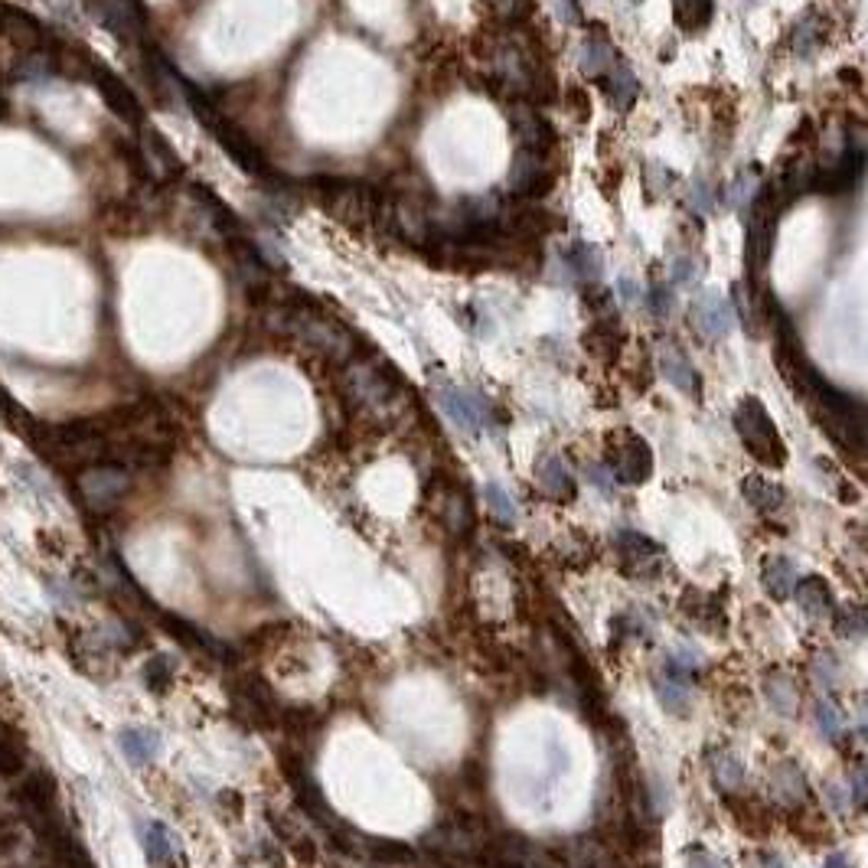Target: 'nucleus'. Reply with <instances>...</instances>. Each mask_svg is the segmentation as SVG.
I'll return each instance as SVG.
<instances>
[{
	"label": "nucleus",
	"mask_w": 868,
	"mask_h": 868,
	"mask_svg": "<svg viewBox=\"0 0 868 868\" xmlns=\"http://www.w3.org/2000/svg\"><path fill=\"white\" fill-rule=\"evenodd\" d=\"M121 751L128 754L131 764H147L160 751V738L151 728H124L121 731Z\"/></svg>",
	"instance_id": "2f4dec72"
},
{
	"label": "nucleus",
	"mask_w": 868,
	"mask_h": 868,
	"mask_svg": "<svg viewBox=\"0 0 868 868\" xmlns=\"http://www.w3.org/2000/svg\"><path fill=\"white\" fill-rule=\"evenodd\" d=\"M673 17L682 33H702L715 17V0H673Z\"/></svg>",
	"instance_id": "c756f323"
},
{
	"label": "nucleus",
	"mask_w": 868,
	"mask_h": 868,
	"mask_svg": "<svg viewBox=\"0 0 868 868\" xmlns=\"http://www.w3.org/2000/svg\"><path fill=\"white\" fill-rule=\"evenodd\" d=\"M0 36H4L14 49H20V56L23 53H43L46 43H49L43 23L36 20L30 10L14 7V4H0Z\"/></svg>",
	"instance_id": "2eb2a0df"
},
{
	"label": "nucleus",
	"mask_w": 868,
	"mask_h": 868,
	"mask_svg": "<svg viewBox=\"0 0 868 868\" xmlns=\"http://www.w3.org/2000/svg\"><path fill=\"white\" fill-rule=\"evenodd\" d=\"M813 418L820 421L823 431L833 438L842 451H852V454H862L865 451V405L859 399H852L846 392H836L829 382H823L810 399Z\"/></svg>",
	"instance_id": "f03ea898"
},
{
	"label": "nucleus",
	"mask_w": 868,
	"mask_h": 868,
	"mask_svg": "<svg viewBox=\"0 0 868 868\" xmlns=\"http://www.w3.org/2000/svg\"><path fill=\"white\" fill-rule=\"evenodd\" d=\"M565 265L572 268V275H575L581 284L598 281V278H601V268H604L601 252H598V248H594L591 242H575L572 248H568V252H565Z\"/></svg>",
	"instance_id": "7c9ffc66"
},
{
	"label": "nucleus",
	"mask_w": 868,
	"mask_h": 868,
	"mask_svg": "<svg viewBox=\"0 0 868 868\" xmlns=\"http://www.w3.org/2000/svg\"><path fill=\"white\" fill-rule=\"evenodd\" d=\"M699 278H702V265H686V258H682V262L676 265V271H673V281L682 284V288H689V284H696Z\"/></svg>",
	"instance_id": "8fccbe9b"
},
{
	"label": "nucleus",
	"mask_w": 868,
	"mask_h": 868,
	"mask_svg": "<svg viewBox=\"0 0 868 868\" xmlns=\"http://www.w3.org/2000/svg\"><path fill=\"white\" fill-rule=\"evenodd\" d=\"M144 852L154 865H167V862L177 859V839H173V833L164 823H147L144 826Z\"/></svg>",
	"instance_id": "473e14b6"
},
{
	"label": "nucleus",
	"mask_w": 868,
	"mask_h": 868,
	"mask_svg": "<svg viewBox=\"0 0 868 868\" xmlns=\"http://www.w3.org/2000/svg\"><path fill=\"white\" fill-rule=\"evenodd\" d=\"M617 62V53H614V43L607 40V36L601 30H594L585 46H581V72L585 76H594L598 79L601 72H607Z\"/></svg>",
	"instance_id": "cd10ccee"
},
{
	"label": "nucleus",
	"mask_w": 868,
	"mask_h": 868,
	"mask_svg": "<svg viewBox=\"0 0 868 868\" xmlns=\"http://www.w3.org/2000/svg\"><path fill=\"white\" fill-rule=\"evenodd\" d=\"M513 134L519 141V151H529L539 157H552V151L558 147V134L552 128V121H545L536 108L513 111Z\"/></svg>",
	"instance_id": "f3484780"
},
{
	"label": "nucleus",
	"mask_w": 868,
	"mask_h": 868,
	"mask_svg": "<svg viewBox=\"0 0 868 868\" xmlns=\"http://www.w3.org/2000/svg\"><path fill=\"white\" fill-rule=\"evenodd\" d=\"M232 699H235V712L245 715L248 725L268 728V725L278 722L275 692H271V686L262 676H245L239 686L232 689Z\"/></svg>",
	"instance_id": "ddd939ff"
},
{
	"label": "nucleus",
	"mask_w": 868,
	"mask_h": 868,
	"mask_svg": "<svg viewBox=\"0 0 868 868\" xmlns=\"http://www.w3.org/2000/svg\"><path fill=\"white\" fill-rule=\"evenodd\" d=\"M630 4H643V0H630Z\"/></svg>",
	"instance_id": "6e6d98bb"
},
{
	"label": "nucleus",
	"mask_w": 868,
	"mask_h": 868,
	"mask_svg": "<svg viewBox=\"0 0 868 868\" xmlns=\"http://www.w3.org/2000/svg\"><path fill=\"white\" fill-rule=\"evenodd\" d=\"M555 183V170L549 164V157H539V154H529V151H519L513 157V167H510V193L519 196V200H539L552 190Z\"/></svg>",
	"instance_id": "4468645a"
},
{
	"label": "nucleus",
	"mask_w": 868,
	"mask_h": 868,
	"mask_svg": "<svg viewBox=\"0 0 868 868\" xmlns=\"http://www.w3.org/2000/svg\"><path fill=\"white\" fill-rule=\"evenodd\" d=\"M617 555H620V568L630 578H653L663 568V545H656L653 539L640 536L634 529H620L617 532Z\"/></svg>",
	"instance_id": "f8f14e48"
},
{
	"label": "nucleus",
	"mask_w": 868,
	"mask_h": 868,
	"mask_svg": "<svg viewBox=\"0 0 868 868\" xmlns=\"http://www.w3.org/2000/svg\"><path fill=\"white\" fill-rule=\"evenodd\" d=\"M85 79H92L98 95L105 98V105L115 111V115H118L124 124H134V128H141V124H144V108H141L138 95H134V89H131L128 82H124L121 76H115V72H111L108 66H102L98 59H92L89 76H85Z\"/></svg>",
	"instance_id": "9d476101"
},
{
	"label": "nucleus",
	"mask_w": 868,
	"mask_h": 868,
	"mask_svg": "<svg viewBox=\"0 0 868 868\" xmlns=\"http://www.w3.org/2000/svg\"><path fill=\"white\" fill-rule=\"evenodd\" d=\"M598 79H601V89H604V95H607V102H611L617 111H630V108H634L637 95H640V82H637L634 72L624 66V62H614V66L607 69V72H601Z\"/></svg>",
	"instance_id": "b1692460"
},
{
	"label": "nucleus",
	"mask_w": 868,
	"mask_h": 868,
	"mask_svg": "<svg viewBox=\"0 0 868 868\" xmlns=\"http://www.w3.org/2000/svg\"><path fill=\"white\" fill-rule=\"evenodd\" d=\"M307 193L314 196L317 206L327 216H333L346 229H363L372 222V203H376V190L359 180H340V177H314L307 183Z\"/></svg>",
	"instance_id": "7ed1b4c3"
},
{
	"label": "nucleus",
	"mask_w": 868,
	"mask_h": 868,
	"mask_svg": "<svg viewBox=\"0 0 868 868\" xmlns=\"http://www.w3.org/2000/svg\"><path fill=\"white\" fill-rule=\"evenodd\" d=\"M190 196H193V203H196V209H200V213L209 219V226H213L222 239L226 242H232V239H242V222H239V216L232 213V209L226 206L219 200V196L209 190V186H203V183H190Z\"/></svg>",
	"instance_id": "aec40b11"
},
{
	"label": "nucleus",
	"mask_w": 868,
	"mask_h": 868,
	"mask_svg": "<svg viewBox=\"0 0 868 868\" xmlns=\"http://www.w3.org/2000/svg\"><path fill=\"white\" fill-rule=\"evenodd\" d=\"M816 722L823 725V731L829 738H839L842 735V715H839V709L829 699H823L820 705H816Z\"/></svg>",
	"instance_id": "49530a36"
},
{
	"label": "nucleus",
	"mask_w": 868,
	"mask_h": 868,
	"mask_svg": "<svg viewBox=\"0 0 868 868\" xmlns=\"http://www.w3.org/2000/svg\"><path fill=\"white\" fill-rule=\"evenodd\" d=\"M555 4H558V10H562V17H565L568 23L581 27V7H578V0H555Z\"/></svg>",
	"instance_id": "603ef678"
},
{
	"label": "nucleus",
	"mask_w": 868,
	"mask_h": 868,
	"mask_svg": "<svg viewBox=\"0 0 868 868\" xmlns=\"http://www.w3.org/2000/svg\"><path fill=\"white\" fill-rule=\"evenodd\" d=\"M434 399H438L441 412L448 415L457 428L477 434L490 425V402L483 399L480 392H470L461 386H441L438 392H434Z\"/></svg>",
	"instance_id": "9b49d317"
},
{
	"label": "nucleus",
	"mask_w": 868,
	"mask_h": 868,
	"mask_svg": "<svg viewBox=\"0 0 868 868\" xmlns=\"http://www.w3.org/2000/svg\"><path fill=\"white\" fill-rule=\"evenodd\" d=\"M157 620H160V624H164L180 643H186V647H193V650H200V653H213V656H226V653H229L219 640L203 634V630L193 627L190 620H180L177 614H157Z\"/></svg>",
	"instance_id": "a878e982"
},
{
	"label": "nucleus",
	"mask_w": 868,
	"mask_h": 868,
	"mask_svg": "<svg viewBox=\"0 0 868 868\" xmlns=\"http://www.w3.org/2000/svg\"><path fill=\"white\" fill-rule=\"evenodd\" d=\"M346 392L353 402L372 408V412H389L402 402L405 382H399L392 369L379 363H353L346 369Z\"/></svg>",
	"instance_id": "39448f33"
},
{
	"label": "nucleus",
	"mask_w": 868,
	"mask_h": 868,
	"mask_svg": "<svg viewBox=\"0 0 868 868\" xmlns=\"http://www.w3.org/2000/svg\"><path fill=\"white\" fill-rule=\"evenodd\" d=\"M650 307L653 314H669L673 310V291H669V284H653L650 288Z\"/></svg>",
	"instance_id": "09e8293b"
},
{
	"label": "nucleus",
	"mask_w": 868,
	"mask_h": 868,
	"mask_svg": "<svg viewBox=\"0 0 868 868\" xmlns=\"http://www.w3.org/2000/svg\"><path fill=\"white\" fill-rule=\"evenodd\" d=\"M771 790H774L777 800H784V803L793 806V803H803V797H806V780H803V774H800L793 764H777L774 771H771Z\"/></svg>",
	"instance_id": "72a5a7b5"
},
{
	"label": "nucleus",
	"mask_w": 868,
	"mask_h": 868,
	"mask_svg": "<svg viewBox=\"0 0 868 868\" xmlns=\"http://www.w3.org/2000/svg\"><path fill=\"white\" fill-rule=\"evenodd\" d=\"M483 500H487L490 513L500 519V523L506 526L516 523V503L510 500V493H506L500 483H487V487H483Z\"/></svg>",
	"instance_id": "c03bdc74"
},
{
	"label": "nucleus",
	"mask_w": 868,
	"mask_h": 868,
	"mask_svg": "<svg viewBox=\"0 0 868 868\" xmlns=\"http://www.w3.org/2000/svg\"><path fill=\"white\" fill-rule=\"evenodd\" d=\"M761 585L771 594L774 601H787L793 588H797V568H793L787 558H767L761 565Z\"/></svg>",
	"instance_id": "bb28decb"
},
{
	"label": "nucleus",
	"mask_w": 868,
	"mask_h": 868,
	"mask_svg": "<svg viewBox=\"0 0 868 868\" xmlns=\"http://www.w3.org/2000/svg\"><path fill=\"white\" fill-rule=\"evenodd\" d=\"M764 692H767V699H771V705L780 715H793V709H797V689H793L790 676H784V673L767 676L764 679Z\"/></svg>",
	"instance_id": "58836bf2"
},
{
	"label": "nucleus",
	"mask_w": 868,
	"mask_h": 868,
	"mask_svg": "<svg viewBox=\"0 0 868 868\" xmlns=\"http://www.w3.org/2000/svg\"><path fill=\"white\" fill-rule=\"evenodd\" d=\"M862 167H865V151L862 144L846 147L833 164L826 167H816L813 170V190H823V193H842L862 177Z\"/></svg>",
	"instance_id": "a211bd4d"
},
{
	"label": "nucleus",
	"mask_w": 868,
	"mask_h": 868,
	"mask_svg": "<svg viewBox=\"0 0 868 868\" xmlns=\"http://www.w3.org/2000/svg\"><path fill=\"white\" fill-rule=\"evenodd\" d=\"M173 673H177V663H173V656H151V660L144 663V682L151 686L154 692H167L170 682H173Z\"/></svg>",
	"instance_id": "79ce46f5"
},
{
	"label": "nucleus",
	"mask_w": 868,
	"mask_h": 868,
	"mask_svg": "<svg viewBox=\"0 0 868 868\" xmlns=\"http://www.w3.org/2000/svg\"><path fill=\"white\" fill-rule=\"evenodd\" d=\"M793 594H797V604L803 607V614H810V617H826L829 611H833V591H829L823 578L797 581Z\"/></svg>",
	"instance_id": "c85d7f7f"
},
{
	"label": "nucleus",
	"mask_w": 868,
	"mask_h": 868,
	"mask_svg": "<svg viewBox=\"0 0 868 868\" xmlns=\"http://www.w3.org/2000/svg\"><path fill=\"white\" fill-rule=\"evenodd\" d=\"M741 493H744V500H748L758 513H777L780 506L787 503L784 487H780V483H774V480H767L764 474L744 477V480H741Z\"/></svg>",
	"instance_id": "393cba45"
},
{
	"label": "nucleus",
	"mask_w": 868,
	"mask_h": 868,
	"mask_svg": "<svg viewBox=\"0 0 868 868\" xmlns=\"http://www.w3.org/2000/svg\"><path fill=\"white\" fill-rule=\"evenodd\" d=\"M581 346L598 363H617L620 350H624V330H620L617 317H594L581 337Z\"/></svg>",
	"instance_id": "412c9836"
},
{
	"label": "nucleus",
	"mask_w": 868,
	"mask_h": 868,
	"mask_svg": "<svg viewBox=\"0 0 868 868\" xmlns=\"http://www.w3.org/2000/svg\"><path fill=\"white\" fill-rule=\"evenodd\" d=\"M735 431L754 461H761L764 467H784L787 464V444H784V438H780L774 418L767 415L761 399L744 395V399L738 402Z\"/></svg>",
	"instance_id": "20e7f679"
},
{
	"label": "nucleus",
	"mask_w": 868,
	"mask_h": 868,
	"mask_svg": "<svg viewBox=\"0 0 868 868\" xmlns=\"http://www.w3.org/2000/svg\"><path fill=\"white\" fill-rule=\"evenodd\" d=\"M656 692H660V702H663L673 715L686 712V679H682V669L666 666V679H660Z\"/></svg>",
	"instance_id": "ea45409f"
},
{
	"label": "nucleus",
	"mask_w": 868,
	"mask_h": 868,
	"mask_svg": "<svg viewBox=\"0 0 868 868\" xmlns=\"http://www.w3.org/2000/svg\"><path fill=\"white\" fill-rule=\"evenodd\" d=\"M536 480H539V490L549 496V500L572 503L578 496V483H575L572 474H568V467H565V461L558 454L542 457L539 467H536Z\"/></svg>",
	"instance_id": "4be33fe9"
},
{
	"label": "nucleus",
	"mask_w": 868,
	"mask_h": 868,
	"mask_svg": "<svg viewBox=\"0 0 868 868\" xmlns=\"http://www.w3.org/2000/svg\"><path fill=\"white\" fill-rule=\"evenodd\" d=\"M141 167L151 173L154 180H177L183 177V160L173 151V144L164 138L160 131H154L151 124H141Z\"/></svg>",
	"instance_id": "dca6fc26"
},
{
	"label": "nucleus",
	"mask_w": 868,
	"mask_h": 868,
	"mask_svg": "<svg viewBox=\"0 0 868 868\" xmlns=\"http://www.w3.org/2000/svg\"><path fill=\"white\" fill-rule=\"evenodd\" d=\"M656 363H660V372H663V379L669 382V386H676L679 392L699 399V395H702L699 372L692 369L689 356L682 353L676 343H660V350H656Z\"/></svg>",
	"instance_id": "6ab92c4d"
},
{
	"label": "nucleus",
	"mask_w": 868,
	"mask_h": 868,
	"mask_svg": "<svg viewBox=\"0 0 868 868\" xmlns=\"http://www.w3.org/2000/svg\"><path fill=\"white\" fill-rule=\"evenodd\" d=\"M728 806H731V813H735V820H738V826L744 829V833L764 836L767 829H771V813H767L758 800H741V803L728 800Z\"/></svg>",
	"instance_id": "f704fd0d"
},
{
	"label": "nucleus",
	"mask_w": 868,
	"mask_h": 868,
	"mask_svg": "<svg viewBox=\"0 0 868 868\" xmlns=\"http://www.w3.org/2000/svg\"><path fill=\"white\" fill-rule=\"evenodd\" d=\"M712 777L722 790H728V793L738 790L741 780H744V761L731 751H718L715 761H712Z\"/></svg>",
	"instance_id": "4c0bfd02"
},
{
	"label": "nucleus",
	"mask_w": 868,
	"mask_h": 868,
	"mask_svg": "<svg viewBox=\"0 0 868 868\" xmlns=\"http://www.w3.org/2000/svg\"><path fill=\"white\" fill-rule=\"evenodd\" d=\"M281 314V330L297 337L314 353L333 359V363H346L356 353V337L353 330L340 324L337 317L324 314L317 307H278Z\"/></svg>",
	"instance_id": "f257e3e1"
},
{
	"label": "nucleus",
	"mask_w": 868,
	"mask_h": 868,
	"mask_svg": "<svg viewBox=\"0 0 868 868\" xmlns=\"http://www.w3.org/2000/svg\"><path fill=\"white\" fill-rule=\"evenodd\" d=\"M76 483H79L82 503L89 506V510L105 513V510H111V506H118L121 496L128 493V487H131V470L121 467V464L102 461V464L82 467Z\"/></svg>",
	"instance_id": "0eeeda50"
},
{
	"label": "nucleus",
	"mask_w": 868,
	"mask_h": 868,
	"mask_svg": "<svg viewBox=\"0 0 868 868\" xmlns=\"http://www.w3.org/2000/svg\"><path fill=\"white\" fill-rule=\"evenodd\" d=\"M607 470L627 487L650 480L653 474V451L650 444L634 431H614L607 438Z\"/></svg>",
	"instance_id": "6e6552de"
},
{
	"label": "nucleus",
	"mask_w": 868,
	"mask_h": 868,
	"mask_svg": "<svg viewBox=\"0 0 868 868\" xmlns=\"http://www.w3.org/2000/svg\"><path fill=\"white\" fill-rule=\"evenodd\" d=\"M865 797H868V784H865V767L859 764L852 771V800H855V806H859V810H865Z\"/></svg>",
	"instance_id": "3c124183"
},
{
	"label": "nucleus",
	"mask_w": 868,
	"mask_h": 868,
	"mask_svg": "<svg viewBox=\"0 0 868 868\" xmlns=\"http://www.w3.org/2000/svg\"><path fill=\"white\" fill-rule=\"evenodd\" d=\"M686 865L689 868H728L725 859H718V855L705 849H686Z\"/></svg>",
	"instance_id": "de8ad7c7"
},
{
	"label": "nucleus",
	"mask_w": 868,
	"mask_h": 868,
	"mask_svg": "<svg viewBox=\"0 0 868 868\" xmlns=\"http://www.w3.org/2000/svg\"><path fill=\"white\" fill-rule=\"evenodd\" d=\"M281 725L288 728V735L301 738V741H314L317 731L324 728V715L314 709H288L281 712Z\"/></svg>",
	"instance_id": "e433bc0d"
},
{
	"label": "nucleus",
	"mask_w": 868,
	"mask_h": 868,
	"mask_svg": "<svg viewBox=\"0 0 868 868\" xmlns=\"http://www.w3.org/2000/svg\"><path fill=\"white\" fill-rule=\"evenodd\" d=\"M868 630V614L862 604H846L836 611V634L849 640H862Z\"/></svg>",
	"instance_id": "a19ab883"
},
{
	"label": "nucleus",
	"mask_w": 868,
	"mask_h": 868,
	"mask_svg": "<svg viewBox=\"0 0 868 868\" xmlns=\"http://www.w3.org/2000/svg\"><path fill=\"white\" fill-rule=\"evenodd\" d=\"M444 519H448L451 532H457V536H470V529H474V510H470L467 496L461 490L444 493Z\"/></svg>",
	"instance_id": "c9c22d12"
},
{
	"label": "nucleus",
	"mask_w": 868,
	"mask_h": 868,
	"mask_svg": "<svg viewBox=\"0 0 868 868\" xmlns=\"http://www.w3.org/2000/svg\"><path fill=\"white\" fill-rule=\"evenodd\" d=\"M82 10L121 43H141L147 33V7L141 0H82Z\"/></svg>",
	"instance_id": "423d86ee"
},
{
	"label": "nucleus",
	"mask_w": 868,
	"mask_h": 868,
	"mask_svg": "<svg viewBox=\"0 0 868 868\" xmlns=\"http://www.w3.org/2000/svg\"><path fill=\"white\" fill-rule=\"evenodd\" d=\"M692 324H696V330L702 333L705 340H718L725 337V333L731 330V307L725 297L718 294H705L696 301V307H692Z\"/></svg>",
	"instance_id": "5701e85b"
},
{
	"label": "nucleus",
	"mask_w": 868,
	"mask_h": 868,
	"mask_svg": "<svg viewBox=\"0 0 868 868\" xmlns=\"http://www.w3.org/2000/svg\"><path fill=\"white\" fill-rule=\"evenodd\" d=\"M761 170L758 167H748L741 173V177L735 180V186H731V193H728V203L735 206V209H748L751 206V200L754 196H758V190H761Z\"/></svg>",
	"instance_id": "37998d69"
},
{
	"label": "nucleus",
	"mask_w": 868,
	"mask_h": 868,
	"mask_svg": "<svg viewBox=\"0 0 868 868\" xmlns=\"http://www.w3.org/2000/svg\"><path fill=\"white\" fill-rule=\"evenodd\" d=\"M372 859L376 862H389V865H402V862H412L415 852L405 846V842H395V839H372Z\"/></svg>",
	"instance_id": "a18cd8bd"
},
{
	"label": "nucleus",
	"mask_w": 868,
	"mask_h": 868,
	"mask_svg": "<svg viewBox=\"0 0 868 868\" xmlns=\"http://www.w3.org/2000/svg\"><path fill=\"white\" fill-rule=\"evenodd\" d=\"M588 474H591V480H594V483H598V487H601L604 493H611V483H607V480H604L607 474H611V470H607V467H591V470H588Z\"/></svg>",
	"instance_id": "864d4df0"
},
{
	"label": "nucleus",
	"mask_w": 868,
	"mask_h": 868,
	"mask_svg": "<svg viewBox=\"0 0 868 868\" xmlns=\"http://www.w3.org/2000/svg\"><path fill=\"white\" fill-rule=\"evenodd\" d=\"M823 868H852V862L846 859V855H839V852H836V855H829Z\"/></svg>",
	"instance_id": "5fc2aeb1"
},
{
	"label": "nucleus",
	"mask_w": 868,
	"mask_h": 868,
	"mask_svg": "<svg viewBox=\"0 0 868 868\" xmlns=\"http://www.w3.org/2000/svg\"><path fill=\"white\" fill-rule=\"evenodd\" d=\"M558 226V219L542 209L536 200H519L513 196L510 203H500L496 213V229L503 239H532V235H549Z\"/></svg>",
	"instance_id": "1a4fd4ad"
}]
</instances>
